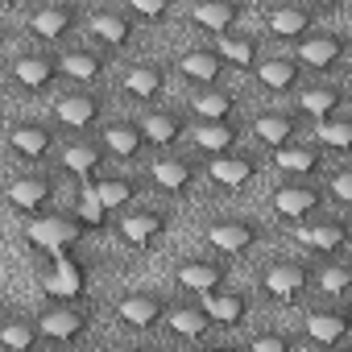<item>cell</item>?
<instances>
[{
	"label": "cell",
	"mask_w": 352,
	"mask_h": 352,
	"mask_svg": "<svg viewBox=\"0 0 352 352\" xmlns=\"http://www.w3.org/2000/svg\"><path fill=\"white\" fill-rule=\"evenodd\" d=\"M25 232H30V241L42 245L46 253H63V249L75 241V228H71L67 220H58V216H54V220H30Z\"/></svg>",
	"instance_id": "6da1fadb"
},
{
	"label": "cell",
	"mask_w": 352,
	"mask_h": 352,
	"mask_svg": "<svg viewBox=\"0 0 352 352\" xmlns=\"http://www.w3.org/2000/svg\"><path fill=\"white\" fill-rule=\"evenodd\" d=\"M79 290H83L79 265H75L67 253H54V274L46 278V294H54V298H75Z\"/></svg>",
	"instance_id": "7a4b0ae2"
},
{
	"label": "cell",
	"mask_w": 352,
	"mask_h": 352,
	"mask_svg": "<svg viewBox=\"0 0 352 352\" xmlns=\"http://www.w3.org/2000/svg\"><path fill=\"white\" fill-rule=\"evenodd\" d=\"M208 241L220 249V253H245L253 245V228L249 224H216L208 232Z\"/></svg>",
	"instance_id": "3957f363"
},
{
	"label": "cell",
	"mask_w": 352,
	"mask_h": 352,
	"mask_svg": "<svg viewBox=\"0 0 352 352\" xmlns=\"http://www.w3.org/2000/svg\"><path fill=\"white\" fill-rule=\"evenodd\" d=\"M315 204H319V195H315V191H307V187H286V191H278V195H274V208H278L282 216H290V220H302Z\"/></svg>",
	"instance_id": "277c9868"
},
{
	"label": "cell",
	"mask_w": 352,
	"mask_h": 352,
	"mask_svg": "<svg viewBox=\"0 0 352 352\" xmlns=\"http://www.w3.org/2000/svg\"><path fill=\"white\" fill-rule=\"evenodd\" d=\"M212 179L220 183V187H245L249 179H253V166L245 162V157H216L212 162Z\"/></svg>",
	"instance_id": "5b68a950"
},
{
	"label": "cell",
	"mask_w": 352,
	"mask_h": 352,
	"mask_svg": "<svg viewBox=\"0 0 352 352\" xmlns=\"http://www.w3.org/2000/svg\"><path fill=\"white\" fill-rule=\"evenodd\" d=\"M265 290H270L274 298H294V294L302 290V270H298V265H274V270L265 274Z\"/></svg>",
	"instance_id": "8992f818"
},
{
	"label": "cell",
	"mask_w": 352,
	"mask_h": 352,
	"mask_svg": "<svg viewBox=\"0 0 352 352\" xmlns=\"http://www.w3.org/2000/svg\"><path fill=\"white\" fill-rule=\"evenodd\" d=\"M183 75L187 79H199V83H212L216 75H220V50L216 54H208V50H191V54H183Z\"/></svg>",
	"instance_id": "52a82bcc"
},
{
	"label": "cell",
	"mask_w": 352,
	"mask_h": 352,
	"mask_svg": "<svg viewBox=\"0 0 352 352\" xmlns=\"http://www.w3.org/2000/svg\"><path fill=\"white\" fill-rule=\"evenodd\" d=\"M79 331H83V319L75 311H50L42 319V336H50V340H75Z\"/></svg>",
	"instance_id": "ba28073f"
},
{
	"label": "cell",
	"mask_w": 352,
	"mask_h": 352,
	"mask_svg": "<svg viewBox=\"0 0 352 352\" xmlns=\"http://www.w3.org/2000/svg\"><path fill=\"white\" fill-rule=\"evenodd\" d=\"M298 58L307 67H331L340 58V42L336 38H315V42H302L298 46Z\"/></svg>",
	"instance_id": "9c48e42d"
},
{
	"label": "cell",
	"mask_w": 352,
	"mask_h": 352,
	"mask_svg": "<svg viewBox=\"0 0 352 352\" xmlns=\"http://www.w3.org/2000/svg\"><path fill=\"white\" fill-rule=\"evenodd\" d=\"M13 75H17V83H21V87H34V91H42V87L50 83L54 67H50L46 58H21V63L13 67Z\"/></svg>",
	"instance_id": "30bf717a"
},
{
	"label": "cell",
	"mask_w": 352,
	"mask_h": 352,
	"mask_svg": "<svg viewBox=\"0 0 352 352\" xmlns=\"http://www.w3.org/2000/svg\"><path fill=\"white\" fill-rule=\"evenodd\" d=\"M91 116H96V100H87V96H67V100L58 104V120L71 124V129L91 124Z\"/></svg>",
	"instance_id": "8fae6325"
},
{
	"label": "cell",
	"mask_w": 352,
	"mask_h": 352,
	"mask_svg": "<svg viewBox=\"0 0 352 352\" xmlns=\"http://www.w3.org/2000/svg\"><path fill=\"white\" fill-rule=\"evenodd\" d=\"M13 149L21 153V157H42L46 149H50V137L42 133V129H34V124H21V129H13Z\"/></svg>",
	"instance_id": "7c38bea8"
},
{
	"label": "cell",
	"mask_w": 352,
	"mask_h": 352,
	"mask_svg": "<svg viewBox=\"0 0 352 352\" xmlns=\"http://www.w3.org/2000/svg\"><path fill=\"white\" fill-rule=\"evenodd\" d=\"M179 282H183L187 290H195V294H208V290L220 282V270L208 265V261H195V265H183V270H179Z\"/></svg>",
	"instance_id": "4fadbf2b"
},
{
	"label": "cell",
	"mask_w": 352,
	"mask_h": 352,
	"mask_svg": "<svg viewBox=\"0 0 352 352\" xmlns=\"http://www.w3.org/2000/svg\"><path fill=\"white\" fill-rule=\"evenodd\" d=\"M204 311H208L216 323H241V311H245V307H241L236 294H212V290H208V294H204Z\"/></svg>",
	"instance_id": "5bb4252c"
},
{
	"label": "cell",
	"mask_w": 352,
	"mask_h": 352,
	"mask_svg": "<svg viewBox=\"0 0 352 352\" xmlns=\"http://www.w3.org/2000/svg\"><path fill=\"white\" fill-rule=\"evenodd\" d=\"M120 319H124L129 327H149V323L157 319V302L145 298V294H133V298L120 302Z\"/></svg>",
	"instance_id": "9a60e30c"
},
{
	"label": "cell",
	"mask_w": 352,
	"mask_h": 352,
	"mask_svg": "<svg viewBox=\"0 0 352 352\" xmlns=\"http://www.w3.org/2000/svg\"><path fill=\"white\" fill-rule=\"evenodd\" d=\"M195 21H199L204 30L224 34V30L236 21V9H232V5H224V0H212V5H199V9H195Z\"/></svg>",
	"instance_id": "2e32d148"
},
{
	"label": "cell",
	"mask_w": 352,
	"mask_h": 352,
	"mask_svg": "<svg viewBox=\"0 0 352 352\" xmlns=\"http://www.w3.org/2000/svg\"><path fill=\"white\" fill-rule=\"evenodd\" d=\"M344 319L340 315H311L307 319V336L315 340V344H336V340H344Z\"/></svg>",
	"instance_id": "e0dca14e"
},
{
	"label": "cell",
	"mask_w": 352,
	"mask_h": 352,
	"mask_svg": "<svg viewBox=\"0 0 352 352\" xmlns=\"http://www.w3.org/2000/svg\"><path fill=\"white\" fill-rule=\"evenodd\" d=\"M257 79H261L270 91H282V87L294 83V63H286V58H270V63L257 67Z\"/></svg>",
	"instance_id": "ac0fdd59"
},
{
	"label": "cell",
	"mask_w": 352,
	"mask_h": 352,
	"mask_svg": "<svg viewBox=\"0 0 352 352\" xmlns=\"http://www.w3.org/2000/svg\"><path fill=\"white\" fill-rule=\"evenodd\" d=\"M195 145H204L208 153H220V149L232 145V129H228L224 120H208V124L195 129Z\"/></svg>",
	"instance_id": "d6986e66"
},
{
	"label": "cell",
	"mask_w": 352,
	"mask_h": 352,
	"mask_svg": "<svg viewBox=\"0 0 352 352\" xmlns=\"http://www.w3.org/2000/svg\"><path fill=\"white\" fill-rule=\"evenodd\" d=\"M46 195H50V187H46L42 179H21V183H13V187H9V204L30 208V212H34Z\"/></svg>",
	"instance_id": "ffe728a7"
},
{
	"label": "cell",
	"mask_w": 352,
	"mask_h": 352,
	"mask_svg": "<svg viewBox=\"0 0 352 352\" xmlns=\"http://www.w3.org/2000/svg\"><path fill=\"white\" fill-rule=\"evenodd\" d=\"M120 232H124V241L145 245V241H153V236L162 232V220H157V216H149V212H141V216H129V220L120 224Z\"/></svg>",
	"instance_id": "44dd1931"
},
{
	"label": "cell",
	"mask_w": 352,
	"mask_h": 352,
	"mask_svg": "<svg viewBox=\"0 0 352 352\" xmlns=\"http://www.w3.org/2000/svg\"><path fill=\"white\" fill-rule=\"evenodd\" d=\"M153 179H157L166 191H183V187L191 183V170H187L183 162H174V157H162V162L153 166Z\"/></svg>",
	"instance_id": "7402d4cb"
},
{
	"label": "cell",
	"mask_w": 352,
	"mask_h": 352,
	"mask_svg": "<svg viewBox=\"0 0 352 352\" xmlns=\"http://www.w3.org/2000/svg\"><path fill=\"white\" fill-rule=\"evenodd\" d=\"M67 30H71V17H67L63 9H42V13L34 17V34H38V38H46V42L63 38Z\"/></svg>",
	"instance_id": "603a6c76"
},
{
	"label": "cell",
	"mask_w": 352,
	"mask_h": 352,
	"mask_svg": "<svg viewBox=\"0 0 352 352\" xmlns=\"http://www.w3.org/2000/svg\"><path fill=\"white\" fill-rule=\"evenodd\" d=\"M265 21H270V30L278 38H298L307 30V13H298V9H274Z\"/></svg>",
	"instance_id": "cb8c5ba5"
},
{
	"label": "cell",
	"mask_w": 352,
	"mask_h": 352,
	"mask_svg": "<svg viewBox=\"0 0 352 352\" xmlns=\"http://www.w3.org/2000/svg\"><path fill=\"white\" fill-rule=\"evenodd\" d=\"M290 133H294V120H286V116H278V112H270V116L257 120V137H261L265 145H286Z\"/></svg>",
	"instance_id": "d4e9b609"
},
{
	"label": "cell",
	"mask_w": 352,
	"mask_h": 352,
	"mask_svg": "<svg viewBox=\"0 0 352 352\" xmlns=\"http://www.w3.org/2000/svg\"><path fill=\"white\" fill-rule=\"evenodd\" d=\"M195 112H199V120H224L232 112V100L224 91H204V96H195Z\"/></svg>",
	"instance_id": "484cf974"
},
{
	"label": "cell",
	"mask_w": 352,
	"mask_h": 352,
	"mask_svg": "<svg viewBox=\"0 0 352 352\" xmlns=\"http://www.w3.org/2000/svg\"><path fill=\"white\" fill-rule=\"evenodd\" d=\"M91 30H96V38H100V42H108V46H120V42L129 38V21H120L116 13H100Z\"/></svg>",
	"instance_id": "4316f807"
},
{
	"label": "cell",
	"mask_w": 352,
	"mask_h": 352,
	"mask_svg": "<svg viewBox=\"0 0 352 352\" xmlns=\"http://www.w3.org/2000/svg\"><path fill=\"white\" fill-rule=\"evenodd\" d=\"M298 241H302V245H315V249H340V245H344V228H336V224L298 228Z\"/></svg>",
	"instance_id": "83f0119b"
},
{
	"label": "cell",
	"mask_w": 352,
	"mask_h": 352,
	"mask_svg": "<svg viewBox=\"0 0 352 352\" xmlns=\"http://www.w3.org/2000/svg\"><path fill=\"white\" fill-rule=\"evenodd\" d=\"M220 58H228L232 67H253V42H245V38H220Z\"/></svg>",
	"instance_id": "f1b7e54d"
},
{
	"label": "cell",
	"mask_w": 352,
	"mask_h": 352,
	"mask_svg": "<svg viewBox=\"0 0 352 352\" xmlns=\"http://www.w3.org/2000/svg\"><path fill=\"white\" fill-rule=\"evenodd\" d=\"M63 71H67L71 79H83V83H87V79H96V75H100V58H96V54H83V50H75V54H67V58H63Z\"/></svg>",
	"instance_id": "f546056e"
},
{
	"label": "cell",
	"mask_w": 352,
	"mask_h": 352,
	"mask_svg": "<svg viewBox=\"0 0 352 352\" xmlns=\"http://www.w3.org/2000/svg\"><path fill=\"white\" fill-rule=\"evenodd\" d=\"M208 319H212L208 311H204V315H199V311H170V319H166V323L179 331V336H204Z\"/></svg>",
	"instance_id": "4dcf8cb0"
},
{
	"label": "cell",
	"mask_w": 352,
	"mask_h": 352,
	"mask_svg": "<svg viewBox=\"0 0 352 352\" xmlns=\"http://www.w3.org/2000/svg\"><path fill=\"white\" fill-rule=\"evenodd\" d=\"M145 137L149 141H157V145H170L174 137H179V120H174V116H145Z\"/></svg>",
	"instance_id": "1f68e13d"
},
{
	"label": "cell",
	"mask_w": 352,
	"mask_h": 352,
	"mask_svg": "<svg viewBox=\"0 0 352 352\" xmlns=\"http://www.w3.org/2000/svg\"><path fill=\"white\" fill-rule=\"evenodd\" d=\"M137 145H141V133H137V129H124V124L108 129V149H112V153L133 157V153H137Z\"/></svg>",
	"instance_id": "d6a6232c"
},
{
	"label": "cell",
	"mask_w": 352,
	"mask_h": 352,
	"mask_svg": "<svg viewBox=\"0 0 352 352\" xmlns=\"http://www.w3.org/2000/svg\"><path fill=\"white\" fill-rule=\"evenodd\" d=\"M0 344H5L9 352H25V348H34V327H25V323H5V327H0Z\"/></svg>",
	"instance_id": "836d02e7"
},
{
	"label": "cell",
	"mask_w": 352,
	"mask_h": 352,
	"mask_svg": "<svg viewBox=\"0 0 352 352\" xmlns=\"http://www.w3.org/2000/svg\"><path fill=\"white\" fill-rule=\"evenodd\" d=\"M91 191L100 195V204H104V208H120V204H129V195H133V187H129V183H120V179H108V183H96Z\"/></svg>",
	"instance_id": "e575fe53"
},
{
	"label": "cell",
	"mask_w": 352,
	"mask_h": 352,
	"mask_svg": "<svg viewBox=\"0 0 352 352\" xmlns=\"http://www.w3.org/2000/svg\"><path fill=\"white\" fill-rule=\"evenodd\" d=\"M278 166H282V170H294V174H307V170L319 166V157H315L311 149H282V153H278Z\"/></svg>",
	"instance_id": "d590c367"
},
{
	"label": "cell",
	"mask_w": 352,
	"mask_h": 352,
	"mask_svg": "<svg viewBox=\"0 0 352 352\" xmlns=\"http://www.w3.org/2000/svg\"><path fill=\"white\" fill-rule=\"evenodd\" d=\"M319 137L336 149H352V124L348 120H323L319 124Z\"/></svg>",
	"instance_id": "8d00e7d4"
},
{
	"label": "cell",
	"mask_w": 352,
	"mask_h": 352,
	"mask_svg": "<svg viewBox=\"0 0 352 352\" xmlns=\"http://www.w3.org/2000/svg\"><path fill=\"white\" fill-rule=\"evenodd\" d=\"M124 87H129L137 100H149V96L157 91V75H153V71H145V67H137V71H129Z\"/></svg>",
	"instance_id": "74e56055"
},
{
	"label": "cell",
	"mask_w": 352,
	"mask_h": 352,
	"mask_svg": "<svg viewBox=\"0 0 352 352\" xmlns=\"http://www.w3.org/2000/svg\"><path fill=\"white\" fill-rule=\"evenodd\" d=\"M302 108H307L311 116H327V112L336 108V91H331V87H311V91L302 96Z\"/></svg>",
	"instance_id": "f35d334b"
},
{
	"label": "cell",
	"mask_w": 352,
	"mask_h": 352,
	"mask_svg": "<svg viewBox=\"0 0 352 352\" xmlns=\"http://www.w3.org/2000/svg\"><path fill=\"white\" fill-rule=\"evenodd\" d=\"M96 166H100V153H96V149H87V145L67 149V170H75V174H91Z\"/></svg>",
	"instance_id": "ab89813d"
},
{
	"label": "cell",
	"mask_w": 352,
	"mask_h": 352,
	"mask_svg": "<svg viewBox=\"0 0 352 352\" xmlns=\"http://www.w3.org/2000/svg\"><path fill=\"white\" fill-rule=\"evenodd\" d=\"M319 286H323L327 294H340V290L352 286V270H344V265H327V270L319 274Z\"/></svg>",
	"instance_id": "60d3db41"
},
{
	"label": "cell",
	"mask_w": 352,
	"mask_h": 352,
	"mask_svg": "<svg viewBox=\"0 0 352 352\" xmlns=\"http://www.w3.org/2000/svg\"><path fill=\"white\" fill-rule=\"evenodd\" d=\"M104 212H108V208H104V204H100V195L87 187V191H83V199H79V220H83V224H104Z\"/></svg>",
	"instance_id": "b9f144b4"
},
{
	"label": "cell",
	"mask_w": 352,
	"mask_h": 352,
	"mask_svg": "<svg viewBox=\"0 0 352 352\" xmlns=\"http://www.w3.org/2000/svg\"><path fill=\"white\" fill-rule=\"evenodd\" d=\"M331 195L344 199V204H352V170H348V174H336V179H331Z\"/></svg>",
	"instance_id": "7bdbcfd3"
},
{
	"label": "cell",
	"mask_w": 352,
	"mask_h": 352,
	"mask_svg": "<svg viewBox=\"0 0 352 352\" xmlns=\"http://www.w3.org/2000/svg\"><path fill=\"white\" fill-rule=\"evenodd\" d=\"M166 5H170V0H133V13H141V17H162Z\"/></svg>",
	"instance_id": "ee69618b"
},
{
	"label": "cell",
	"mask_w": 352,
	"mask_h": 352,
	"mask_svg": "<svg viewBox=\"0 0 352 352\" xmlns=\"http://www.w3.org/2000/svg\"><path fill=\"white\" fill-rule=\"evenodd\" d=\"M253 352H286V340L282 336H257L253 340Z\"/></svg>",
	"instance_id": "f6af8a7d"
},
{
	"label": "cell",
	"mask_w": 352,
	"mask_h": 352,
	"mask_svg": "<svg viewBox=\"0 0 352 352\" xmlns=\"http://www.w3.org/2000/svg\"><path fill=\"white\" fill-rule=\"evenodd\" d=\"M5 5H13V0H5Z\"/></svg>",
	"instance_id": "bcb514c9"
},
{
	"label": "cell",
	"mask_w": 352,
	"mask_h": 352,
	"mask_svg": "<svg viewBox=\"0 0 352 352\" xmlns=\"http://www.w3.org/2000/svg\"><path fill=\"white\" fill-rule=\"evenodd\" d=\"M323 5H331V0H323Z\"/></svg>",
	"instance_id": "7dc6e473"
}]
</instances>
